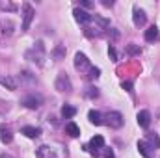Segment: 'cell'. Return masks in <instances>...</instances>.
<instances>
[{
  "label": "cell",
  "mask_w": 160,
  "mask_h": 158,
  "mask_svg": "<svg viewBox=\"0 0 160 158\" xmlns=\"http://www.w3.org/2000/svg\"><path fill=\"white\" fill-rule=\"evenodd\" d=\"M80 6H82V7H91L93 4H91V2H80Z\"/></svg>",
  "instance_id": "obj_32"
},
{
  "label": "cell",
  "mask_w": 160,
  "mask_h": 158,
  "mask_svg": "<svg viewBox=\"0 0 160 158\" xmlns=\"http://www.w3.org/2000/svg\"><path fill=\"white\" fill-rule=\"evenodd\" d=\"M112 37H114V39H118V37H119V32H118V30H116V28H114V30H112Z\"/></svg>",
  "instance_id": "obj_33"
},
{
  "label": "cell",
  "mask_w": 160,
  "mask_h": 158,
  "mask_svg": "<svg viewBox=\"0 0 160 158\" xmlns=\"http://www.w3.org/2000/svg\"><path fill=\"white\" fill-rule=\"evenodd\" d=\"M101 4H102V6H106V7H112V6H114V2H112V0H110V2H108V0H102Z\"/></svg>",
  "instance_id": "obj_31"
},
{
  "label": "cell",
  "mask_w": 160,
  "mask_h": 158,
  "mask_svg": "<svg viewBox=\"0 0 160 158\" xmlns=\"http://www.w3.org/2000/svg\"><path fill=\"white\" fill-rule=\"evenodd\" d=\"M84 95H86L88 99H97V97H99V89H97L95 86H89V87H86Z\"/></svg>",
  "instance_id": "obj_25"
},
{
  "label": "cell",
  "mask_w": 160,
  "mask_h": 158,
  "mask_svg": "<svg viewBox=\"0 0 160 158\" xmlns=\"http://www.w3.org/2000/svg\"><path fill=\"white\" fill-rule=\"evenodd\" d=\"M123 123H125V119H123V116L119 112H108L106 114V125L110 128H121Z\"/></svg>",
  "instance_id": "obj_8"
},
{
  "label": "cell",
  "mask_w": 160,
  "mask_h": 158,
  "mask_svg": "<svg viewBox=\"0 0 160 158\" xmlns=\"http://www.w3.org/2000/svg\"><path fill=\"white\" fill-rule=\"evenodd\" d=\"M0 158H13V156H11V155H6V153H2V155H0Z\"/></svg>",
  "instance_id": "obj_34"
},
{
  "label": "cell",
  "mask_w": 160,
  "mask_h": 158,
  "mask_svg": "<svg viewBox=\"0 0 160 158\" xmlns=\"http://www.w3.org/2000/svg\"><path fill=\"white\" fill-rule=\"evenodd\" d=\"M65 52H67V50H65V45H58V47L52 50V58H54L56 62H60V60L65 56Z\"/></svg>",
  "instance_id": "obj_22"
},
{
  "label": "cell",
  "mask_w": 160,
  "mask_h": 158,
  "mask_svg": "<svg viewBox=\"0 0 160 158\" xmlns=\"http://www.w3.org/2000/svg\"><path fill=\"white\" fill-rule=\"evenodd\" d=\"M147 143L151 145V149H157V147H160V138L157 134H149L147 136Z\"/></svg>",
  "instance_id": "obj_24"
},
{
  "label": "cell",
  "mask_w": 160,
  "mask_h": 158,
  "mask_svg": "<svg viewBox=\"0 0 160 158\" xmlns=\"http://www.w3.org/2000/svg\"><path fill=\"white\" fill-rule=\"evenodd\" d=\"M65 132H67L71 138H78L80 136V128H78V125H75V123H67V125H65Z\"/></svg>",
  "instance_id": "obj_21"
},
{
  "label": "cell",
  "mask_w": 160,
  "mask_h": 158,
  "mask_svg": "<svg viewBox=\"0 0 160 158\" xmlns=\"http://www.w3.org/2000/svg\"><path fill=\"white\" fill-rule=\"evenodd\" d=\"M88 73H89V75H88V78H89V80H95V78H99V75H101V69H99V67H91Z\"/></svg>",
  "instance_id": "obj_27"
},
{
  "label": "cell",
  "mask_w": 160,
  "mask_h": 158,
  "mask_svg": "<svg viewBox=\"0 0 160 158\" xmlns=\"http://www.w3.org/2000/svg\"><path fill=\"white\" fill-rule=\"evenodd\" d=\"M75 69L77 71H89L91 69L89 60L86 58V54H82V52H77L75 54Z\"/></svg>",
  "instance_id": "obj_9"
},
{
  "label": "cell",
  "mask_w": 160,
  "mask_h": 158,
  "mask_svg": "<svg viewBox=\"0 0 160 158\" xmlns=\"http://www.w3.org/2000/svg\"><path fill=\"white\" fill-rule=\"evenodd\" d=\"M77 116V108L75 106H71V104H65L63 108H62V117L63 119H71Z\"/></svg>",
  "instance_id": "obj_19"
},
{
  "label": "cell",
  "mask_w": 160,
  "mask_h": 158,
  "mask_svg": "<svg viewBox=\"0 0 160 158\" xmlns=\"http://www.w3.org/2000/svg\"><path fill=\"white\" fill-rule=\"evenodd\" d=\"M138 151H140V155L143 158H151V145L147 143V141H138Z\"/></svg>",
  "instance_id": "obj_17"
},
{
  "label": "cell",
  "mask_w": 160,
  "mask_h": 158,
  "mask_svg": "<svg viewBox=\"0 0 160 158\" xmlns=\"http://www.w3.org/2000/svg\"><path fill=\"white\" fill-rule=\"evenodd\" d=\"M160 34H158V28L157 26H151L149 30H145V41H149V43H155V41H158Z\"/></svg>",
  "instance_id": "obj_16"
},
{
  "label": "cell",
  "mask_w": 160,
  "mask_h": 158,
  "mask_svg": "<svg viewBox=\"0 0 160 158\" xmlns=\"http://www.w3.org/2000/svg\"><path fill=\"white\" fill-rule=\"evenodd\" d=\"M136 121H138V125H140L142 128H147V126L151 125V114H149L147 110H142V112H138Z\"/></svg>",
  "instance_id": "obj_12"
},
{
  "label": "cell",
  "mask_w": 160,
  "mask_h": 158,
  "mask_svg": "<svg viewBox=\"0 0 160 158\" xmlns=\"http://www.w3.org/2000/svg\"><path fill=\"white\" fill-rule=\"evenodd\" d=\"M101 155L104 158H114V151H112L110 147H102V149H101Z\"/></svg>",
  "instance_id": "obj_28"
},
{
  "label": "cell",
  "mask_w": 160,
  "mask_h": 158,
  "mask_svg": "<svg viewBox=\"0 0 160 158\" xmlns=\"http://www.w3.org/2000/svg\"><path fill=\"white\" fill-rule=\"evenodd\" d=\"M21 82H28V84H34V82H36V77H34L30 71H22V73H21Z\"/></svg>",
  "instance_id": "obj_26"
},
{
  "label": "cell",
  "mask_w": 160,
  "mask_h": 158,
  "mask_svg": "<svg viewBox=\"0 0 160 158\" xmlns=\"http://www.w3.org/2000/svg\"><path fill=\"white\" fill-rule=\"evenodd\" d=\"M0 84L4 86V87H8L9 91H15L17 89V78H13V77H0Z\"/></svg>",
  "instance_id": "obj_14"
},
{
  "label": "cell",
  "mask_w": 160,
  "mask_h": 158,
  "mask_svg": "<svg viewBox=\"0 0 160 158\" xmlns=\"http://www.w3.org/2000/svg\"><path fill=\"white\" fill-rule=\"evenodd\" d=\"M108 26H110L108 19H104V17H101V15H91V21L86 24V30H84V34H86L88 37L101 36L104 30H108Z\"/></svg>",
  "instance_id": "obj_2"
},
{
  "label": "cell",
  "mask_w": 160,
  "mask_h": 158,
  "mask_svg": "<svg viewBox=\"0 0 160 158\" xmlns=\"http://www.w3.org/2000/svg\"><path fill=\"white\" fill-rule=\"evenodd\" d=\"M22 11H24V17H22V32H26L28 28H30V24H32V21H34V15H36V9L28 4V2H24L22 4Z\"/></svg>",
  "instance_id": "obj_7"
},
{
  "label": "cell",
  "mask_w": 160,
  "mask_h": 158,
  "mask_svg": "<svg viewBox=\"0 0 160 158\" xmlns=\"http://www.w3.org/2000/svg\"><path fill=\"white\" fill-rule=\"evenodd\" d=\"M73 15H75V21L80 22V24H84V26L91 21V15H89L88 11H84L82 7H75V9H73Z\"/></svg>",
  "instance_id": "obj_11"
},
{
  "label": "cell",
  "mask_w": 160,
  "mask_h": 158,
  "mask_svg": "<svg viewBox=\"0 0 160 158\" xmlns=\"http://www.w3.org/2000/svg\"><path fill=\"white\" fill-rule=\"evenodd\" d=\"M108 56L112 58V62H118V52H116L114 47H108Z\"/></svg>",
  "instance_id": "obj_29"
},
{
  "label": "cell",
  "mask_w": 160,
  "mask_h": 158,
  "mask_svg": "<svg viewBox=\"0 0 160 158\" xmlns=\"http://www.w3.org/2000/svg\"><path fill=\"white\" fill-rule=\"evenodd\" d=\"M54 87H56L60 93H71V91H73V84H71L69 75H67V73H60V75L56 77Z\"/></svg>",
  "instance_id": "obj_4"
},
{
  "label": "cell",
  "mask_w": 160,
  "mask_h": 158,
  "mask_svg": "<svg viewBox=\"0 0 160 158\" xmlns=\"http://www.w3.org/2000/svg\"><path fill=\"white\" fill-rule=\"evenodd\" d=\"M125 52H127L128 56H138V54L142 52V48H140L138 45H134V43H130V45H127V47H125Z\"/></svg>",
  "instance_id": "obj_23"
},
{
  "label": "cell",
  "mask_w": 160,
  "mask_h": 158,
  "mask_svg": "<svg viewBox=\"0 0 160 158\" xmlns=\"http://www.w3.org/2000/svg\"><path fill=\"white\" fill-rule=\"evenodd\" d=\"M38 158H67V149L58 143H45L36 151Z\"/></svg>",
  "instance_id": "obj_1"
},
{
  "label": "cell",
  "mask_w": 160,
  "mask_h": 158,
  "mask_svg": "<svg viewBox=\"0 0 160 158\" xmlns=\"http://www.w3.org/2000/svg\"><path fill=\"white\" fill-rule=\"evenodd\" d=\"M13 22L11 21H0V32H2V36H11L13 34Z\"/></svg>",
  "instance_id": "obj_18"
},
{
  "label": "cell",
  "mask_w": 160,
  "mask_h": 158,
  "mask_svg": "<svg viewBox=\"0 0 160 158\" xmlns=\"http://www.w3.org/2000/svg\"><path fill=\"white\" fill-rule=\"evenodd\" d=\"M26 60L38 63V65H43V60H45V47H43V41H38L30 50H26Z\"/></svg>",
  "instance_id": "obj_3"
},
{
  "label": "cell",
  "mask_w": 160,
  "mask_h": 158,
  "mask_svg": "<svg viewBox=\"0 0 160 158\" xmlns=\"http://www.w3.org/2000/svg\"><path fill=\"white\" fill-rule=\"evenodd\" d=\"M121 87H123L125 91H132V82H123Z\"/></svg>",
  "instance_id": "obj_30"
},
{
  "label": "cell",
  "mask_w": 160,
  "mask_h": 158,
  "mask_svg": "<svg viewBox=\"0 0 160 158\" xmlns=\"http://www.w3.org/2000/svg\"><path fill=\"white\" fill-rule=\"evenodd\" d=\"M21 132H22L26 138H38V136H41V128L39 126H22Z\"/></svg>",
  "instance_id": "obj_15"
},
{
  "label": "cell",
  "mask_w": 160,
  "mask_h": 158,
  "mask_svg": "<svg viewBox=\"0 0 160 158\" xmlns=\"http://www.w3.org/2000/svg\"><path fill=\"white\" fill-rule=\"evenodd\" d=\"M102 147H104V138H102V136H93V138L89 140V143H88L84 149H86L88 153H91L93 156H99V155H101L99 149H102Z\"/></svg>",
  "instance_id": "obj_5"
},
{
  "label": "cell",
  "mask_w": 160,
  "mask_h": 158,
  "mask_svg": "<svg viewBox=\"0 0 160 158\" xmlns=\"http://www.w3.org/2000/svg\"><path fill=\"white\" fill-rule=\"evenodd\" d=\"M0 141L2 143H11L13 141V132L6 125H0Z\"/></svg>",
  "instance_id": "obj_13"
},
{
  "label": "cell",
  "mask_w": 160,
  "mask_h": 158,
  "mask_svg": "<svg viewBox=\"0 0 160 158\" xmlns=\"http://www.w3.org/2000/svg\"><path fill=\"white\" fill-rule=\"evenodd\" d=\"M21 104H22L24 108H28V110H38L41 104H43V99H41L39 95H36V93H30V95L22 97Z\"/></svg>",
  "instance_id": "obj_6"
},
{
  "label": "cell",
  "mask_w": 160,
  "mask_h": 158,
  "mask_svg": "<svg viewBox=\"0 0 160 158\" xmlns=\"http://www.w3.org/2000/svg\"><path fill=\"white\" fill-rule=\"evenodd\" d=\"M88 119H89L91 125H101V123H102V116H101V112H97V110H89Z\"/></svg>",
  "instance_id": "obj_20"
},
{
  "label": "cell",
  "mask_w": 160,
  "mask_h": 158,
  "mask_svg": "<svg viewBox=\"0 0 160 158\" xmlns=\"http://www.w3.org/2000/svg\"><path fill=\"white\" fill-rule=\"evenodd\" d=\"M132 21H134V26H143L145 24V21H147V15H145V11L143 9H140L138 6H134V9H132Z\"/></svg>",
  "instance_id": "obj_10"
}]
</instances>
